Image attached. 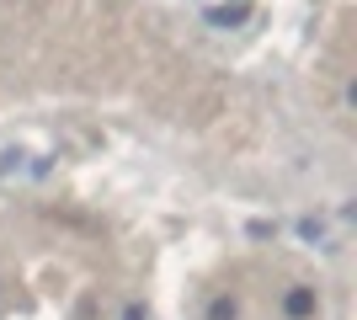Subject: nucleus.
<instances>
[{"label":"nucleus","instance_id":"f257e3e1","mask_svg":"<svg viewBox=\"0 0 357 320\" xmlns=\"http://www.w3.org/2000/svg\"><path fill=\"white\" fill-rule=\"evenodd\" d=\"M283 315L288 320H314L320 315V294H314L310 283H294V289L283 294Z\"/></svg>","mask_w":357,"mask_h":320},{"label":"nucleus","instance_id":"f03ea898","mask_svg":"<svg viewBox=\"0 0 357 320\" xmlns=\"http://www.w3.org/2000/svg\"><path fill=\"white\" fill-rule=\"evenodd\" d=\"M245 16H251L245 0H235V6H213V11H208V27H240Z\"/></svg>","mask_w":357,"mask_h":320},{"label":"nucleus","instance_id":"7ed1b4c3","mask_svg":"<svg viewBox=\"0 0 357 320\" xmlns=\"http://www.w3.org/2000/svg\"><path fill=\"white\" fill-rule=\"evenodd\" d=\"M203 320H240V299H235V294H213Z\"/></svg>","mask_w":357,"mask_h":320},{"label":"nucleus","instance_id":"20e7f679","mask_svg":"<svg viewBox=\"0 0 357 320\" xmlns=\"http://www.w3.org/2000/svg\"><path fill=\"white\" fill-rule=\"evenodd\" d=\"M123 320H149V310H144V305H139V299H134V305L123 310Z\"/></svg>","mask_w":357,"mask_h":320},{"label":"nucleus","instance_id":"39448f33","mask_svg":"<svg viewBox=\"0 0 357 320\" xmlns=\"http://www.w3.org/2000/svg\"><path fill=\"white\" fill-rule=\"evenodd\" d=\"M0 294H6V289H0Z\"/></svg>","mask_w":357,"mask_h":320}]
</instances>
